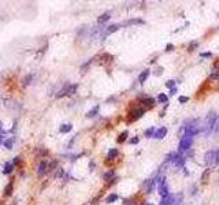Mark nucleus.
<instances>
[{"instance_id":"e433bc0d","label":"nucleus","mask_w":219,"mask_h":205,"mask_svg":"<svg viewBox=\"0 0 219 205\" xmlns=\"http://www.w3.org/2000/svg\"><path fill=\"white\" fill-rule=\"evenodd\" d=\"M1 129H3V127H1V122H0V131H1Z\"/></svg>"},{"instance_id":"72a5a7b5","label":"nucleus","mask_w":219,"mask_h":205,"mask_svg":"<svg viewBox=\"0 0 219 205\" xmlns=\"http://www.w3.org/2000/svg\"><path fill=\"white\" fill-rule=\"evenodd\" d=\"M177 93V88H173V89H170V95H175Z\"/></svg>"},{"instance_id":"c756f323","label":"nucleus","mask_w":219,"mask_h":205,"mask_svg":"<svg viewBox=\"0 0 219 205\" xmlns=\"http://www.w3.org/2000/svg\"><path fill=\"white\" fill-rule=\"evenodd\" d=\"M188 100H189V97H186V96H179L178 101H179V103H186Z\"/></svg>"},{"instance_id":"f704fd0d","label":"nucleus","mask_w":219,"mask_h":205,"mask_svg":"<svg viewBox=\"0 0 219 205\" xmlns=\"http://www.w3.org/2000/svg\"><path fill=\"white\" fill-rule=\"evenodd\" d=\"M19 162H21V159H19V157H14V164H18Z\"/></svg>"},{"instance_id":"f8f14e48","label":"nucleus","mask_w":219,"mask_h":205,"mask_svg":"<svg viewBox=\"0 0 219 205\" xmlns=\"http://www.w3.org/2000/svg\"><path fill=\"white\" fill-rule=\"evenodd\" d=\"M73 129V125H70V123H66V125H62L59 129L60 133H68V131H71Z\"/></svg>"},{"instance_id":"dca6fc26","label":"nucleus","mask_w":219,"mask_h":205,"mask_svg":"<svg viewBox=\"0 0 219 205\" xmlns=\"http://www.w3.org/2000/svg\"><path fill=\"white\" fill-rule=\"evenodd\" d=\"M208 178H210V170H205L203 172V175H201V183L203 185H205L208 182Z\"/></svg>"},{"instance_id":"5701e85b","label":"nucleus","mask_w":219,"mask_h":205,"mask_svg":"<svg viewBox=\"0 0 219 205\" xmlns=\"http://www.w3.org/2000/svg\"><path fill=\"white\" fill-rule=\"evenodd\" d=\"M153 134H155V127H149L147 131H145V137H153Z\"/></svg>"},{"instance_id":"bb28decb","label":"nucleus","mask_w":219,"mask_h":205,"mask_svg":"<svg viewBox=\"0 0 219 205\" xmlns=\"http://www.w3.org/2000/svg\"><path fill=\"white\" fill-rule=\"evenodd\" d=\"M97 110H99V107L96 105L95 108H93V110L91 111V112H88V118H92V116H95V115H96V112H97Z\"/></svg>"},{"instance_id":"aec40b11","label":"nucleus","mask_w":219,"mask_h":205,"mask_svg":"<svg viewBox=\"0 0 219 205\" xmlns=\"http://www.w3.org/2000/svg\"><path fill=\"white\" fill-rule=\"evenodd\" d=\"M140 23H144V21L143 19H138V18H136V19H130L128 21L125 25H140Z\"/></svg>"},{"instance_id":"a211bd4d","label":"nucleus","mask_w":219,"mask_h":205,"mask_svg":"<svg viewBox=\"0 0 219 205\" xmlns=\"http://www.w3.org/2000/svg\"><path fill=\"white\" fill-rule=\"evenodd\" d=\"M116 200H118V194H110L107 197V200L106 201L108 202V204H112V202H115Z\"/></svg>"},{"instance_id":"4c0bfd02","label":"nucleus","mask_w":219,"mask_h":205,"mask_svg":"<svg viewBox=\"0 0 219 205\" xmlns=\"http://www.w3.org/2000/svg\"><path fill=\"white\" fill-rule=\"evenodd\" d=\"M148 205H153V204H148Z\"/></svg>"},{"instance_id":"9d476101","label":"nucleus","mask_w":219,"mask_h":205,"mask_svg":"<svg viewBox=\"0 0 219 205\" xmlns=\"http://www.w3.org/2000/svg\"><path fill=\"white\" fill-rule=\"evenodd\" d=\"M148 77H149V70H144L143 73H141V74L138 75V82H140V83L145 82Z\"/></svg>"},{"instance_id":"cd10ccee","label":"nucleus","mask_w":219,"mask_h":205,"mask_svg":"<svg viewBox=\"0 0 219 205\" xmlns=\"http://www.w3.org/2000/svg\"><path fill=\"white\" fill-rule=\"evenodd\" d=\"M166 86H167L168 89H173V88H175V81H173V79H170V81H167V83H166Z\"/></svg>"},{"instance_id":"7ed1b4c3","label":"nucleus","mask_w":219,"mask_h":205,"mask_svg":"<svg viewBox=\"0 0 219 205\" xmlns=\"http://www.w3.org/2000/svg\"><path fill=\"white\" fill-rule=\"evenodd\" d=\"M76 90H77V85H67V86H64L63 90L59 92L58 97L64 96V95H73V93H76Z\"/></svg>"},{"instance_id":"1a4fd4ad","label":"nucleus","mask_w":219,"mask_h":205,"mask_svg":"<svg viewBox=\"0 0 219 205\" xmlns=\"http://www.w3.org/2000/svg\"><path fill=\"white\" fill-rule=\"evenodd\" d=\"M119 29H121V25H111V26H108L107 28V30H106L104 34L108 36V34H111V33L116 32V30H119Z\"/></svg>"},{"instance_id":"b1692460","label":"nucleus","mask_w":219,"mask_h":205,"mask_svg":"<svg viewBox=\"0 0 219 205\" xmlns=\"http://www.w3.org/2000/svg\"><path fill=\"white\" fill-rule=\"evenodd\" d=\"M158 100H159L160 103H163V104H164V103H167L168 97H167V96H166V95H163V93H160V95H159V97H158Z\"/></svg>"},{"instance_id":"ddd939ff","label":"nucleus","mask_w":219,"mask_h":205,"mask_svg":"<svg viewBox=\"0 0 219 205\" xmlns=\"http://www.w3.org/2000/svg\"><path fill=\"white\" fill-rule=\"evenodd\" d=\"M116 156H118V149H115V148H114V149H110V150H108V154H107V159H108V160H114Z\"/></svg>"},{"instance_id":"c9c22d12","label":"nucleus","mask_w":219,"mask_h":205,"mask_svg":"<svg viewBox=\"0 0 219 205\" xmlns=\"http://www.w3.org/2000/svg\"><path fill=\"white\" fill-rule=\"evenodd\" d=\"M1 140H3V135H0V142H1Z\"/></svg>"},{"instance_id":"a878e982","label":"nucleus","mask_w":219,"mask_h":205,"mask_svg":"<svg viewBox=\"0 0 219 205\" xmlns=\"http://www.w3.org/2000/svg\"><path fill=\"white\" fill-rule=\"evenodd\" d=\"M112 177H114V171H112V170H110L108 172L104 174V179H106V181H108V179H110V178H112Z\"/></svg>"},{"instance_id":"f257e3e1","label":"nucleus","mask_w":219,"mask_h":205,"mask_svg":"<svg viewBox=\"0 0 219 205\" xmlns=\"http://www.w3.org/2000/svg\"><path fill=\"white\" fill-rule=\"evenodd\" d=\"M219 130V116L215 111H210L204 119V125L201 126V133L203 134H211Z\"/></svg>"},{"instance_id":"f3484780","label":"nucleus","mask_w":219,"mask_h":205,"mask_svg":"<svg viewBox=\"0 0 219 205\" xmlns=\"http://www.w3.org/2000/svg\"><path fill=\"white\" fill-rule=\"evenodd\" d=\"M197 47H199V43H197V41H192V43L189 44V47H188V51L193 52L195 49H197Z\"/></svg>"},{"instance_id":"7c9ffc66","label":"nucleus","mask_w":219,"mask_h":205,"mask_svg":"<svg viewBox=\"0 0 219 205\" xmlns=\"http://www.w3.org/2000/svg\"><path fill=\"white\" fill-rule=\"evenodd\" d=\"M200 56H201V58H211L212 53L211 52H203V53H200Z\"/></svg>"},{"instance_id":"2f4dec72","label":"nucleus","mask_w":219,"mask_h":205,"mask_svg":"<svg viewBox=\"0 0 219 205\" xmlns=\"http://www.w3.org/2000/svg\"><path fill=\"white\" fill-rule=\"evenodd\" d=\"M138 137H134V138H131L130 140V144H133V145H136V144H138Z\"/></svg>"},{"instance_id":"4be33fe9","label":"nucleus","mask_w":219,"mask_h":205,"mask_svg":"<svg viewBox=\"0 0 219 205\" xmlns=\"http://www.w3.org/2000/svg\"><path fill=\"white\" fill-rule=\"evenodd\" d=\"M128 135H129V133H128V131H123V133H122V134H121L119 137H118V142H119V144H122V142H125V140L128 138Z\"/></svg>"},{"instance_id":"c85d7f7f","label":"nucleus","mask_w":219,"mask_h":205,"mask_svg":"<svg viewBox=\"0 0 219 205\" xmlns=\"http://www.w3.org/2000/svg\"><path fill=\"white\" fill-rule=\"evenodd\" d=\"M214 164H219V149L215 150V160H214Z\"/></svg>"},{"instance_id":"20e7f679","label":"nucleus","mask_w":219,"mask_h":205,"mask_svg":"<svg viewBox=\"0 0 219 205\" xmlns=\"http://www.w3.org/2000/svg\"><path fill=\"white\" fill-rule=\"evenodd\" d=\"M214 160H215V150H208L204 154V163L207 166H211V164H214Z\"/></svg>"},{"instance_id":"39448f33","label":"nucleus","mask_w":219,"mask_h":205,"mask_svg":"<svg viewBox=\"0 0 219 205\" xmlns=\"http://www.w3.org/2000/svg\"><path fill=\"white\" fill-rule=\"evenodd\" d=\"M144 114H145V110H141V108H140V110H133L130 114H129V115H130V116H129V120L133 122V120H136V119L141 118Z\"/></svg>"},{"instance_id":"6e6552de","label":"nucleus","mask_w":219,"mask_h":205,"mask_svg":"<svg viewBox=\"0 0 219 205\" xmlns=\"http://www.w3.org/2000/svg\"><path fill=\"white\" fill-rule=\"evenodd\" d=\"M167 134V129L166 127H160L159 130H155V134H153V137L158 138V140H162V138H164V135Z\"/></svg>"},{"instance_id":"f03ea898","label":"nucleus","mask_w":219,"mask_h":205,"mask_svg":"<svg viewBox=\"0 0 219 205\" xmlns=\"http://www.w3.org/2000/svg\"><path fill=\"white\" fill-rule=\"evenodd\" d=\"M192 144H193V137L190 135H183L181 138V142H179V146H178V150L179 152H185V150H189L190 149Z\"/></svg>"},{"instance_id":"423d86ee","label":"nucleus","mask_w":219,"mask_h":205,"mask_svg":"<svg viewBox=\"0 0 219 205\" xmlns=\"http://www.w3.org/2000/svg\"><path fill=\"white\" fill-rule=\"evenodd\" d=\"M183 200V194L182 193H177V194H171V204L170 205H181Z\"/></svg>"},{"instance_id":"0eeeda50","label":"nucleus","mask_w":219,"mask_h":205,"mask_svg":"<svg viewBox=\"0 0 219 205\" xmlns=\"http://www.w3.org/2000/svg\"><path fill=\"white\" fill-rule=\"evenodd\" d=\"M173 164H174L175 167H183V164H185V157L178 153L177 156H175L174 160H173Z\"/></svg>"},{"instance_id":"2eb2a0df","label":"nucleus","mask_w":219,"mask_h":205,"mask_svg":"<svg viewBox=\"0 0 219 205\" xmlns=\"http://www.w3.org/2000/svg\"><path fill=\"white\" fill-rule=\"evenodd\" d=\"M143 104H145L147 107H153V105H155V99H152V97L143 99Z\"/></svg>"},{"instance_id":"6ab92c4d","label":"nucleus","mask_w":219,"mask_h":205,"mask_svg":"<svg viewBox=\"0 0 219 205\" xmlns=\"http://www.w3.org/2000/svg\"><path fill=\"white\" fill-rule=\"evenodd\" d=\"M12 193V182H10L7 186H6V189H4V196H10Z\"/></svg>"},{"instance_id":"393cba45","label":"nucleus","mask_w":219,"mask_h":205,"mask_svg":"<svg viewBox=\"0 0 219 205\" xmlns=\"http://www.w3.org/2000/svg\"><path fill=\"white\" fill-rule=\"evenodd\" d=\"M12 142H14V140H12V138H8L7 141L4 142V145H6V148H7V149H11V148H12Z\"/></svg>"},{"instance_id":"9b49d317","label":"nucleus","mask_w":219,"mask_h":205,"mask_svg":"<svg viewBox=\"0 0 219 205\" xmlns=\"http://www.w3.org/2000/svg\"><path fill=\"white\" fill-rule=\"evenodd\" d=\"M45 171H47V163L41 162L40 166H39V168H37V172H39V175H44V174H45Z\"/></svg>"},{"instance_id":"473e14b6","label":"nucleus","mask_w":219,"mask_h":205,"mask_svg":"<svg viewBox=\"0 0 219 205\" xmlns=\"http://www.w3.org/2000/svg\"><path fill=\"white\" fill-rule=\"evenodd\" d=\"M173 48H174V45H173V44H168L167 47H166V51H173Z\"/></svg>"},{"instance_id":"4468645a","label":"nucleus","mask_w":219,"mask_h":205,"mask_svg":"<svg viewBox=\"0 0 219 205\" xmlns=\"http://www.w3.org/2000/svg\"><path fill=\"white\" fill-rule=\"evenodd\" d=\"M108 19H110V14L106 12V14H103V15H100L99 18H97V23H104V22H107Z\"/></svg>"},{"instance_id":"412c9836","label":"nucleus","mask_w":219,"mask_h":205,"mask_svg":"<svg viewBox=\"0 0 219 205\" xmlns=\"http://www.w3.org/2000/svg\"><path fill=\"white\" fill-rule=\"evenodd\" d=\"M11 171H12V164L11 163H7L6 166H4V170H3V174H11Z\"/></svg>"}]
</instances>
